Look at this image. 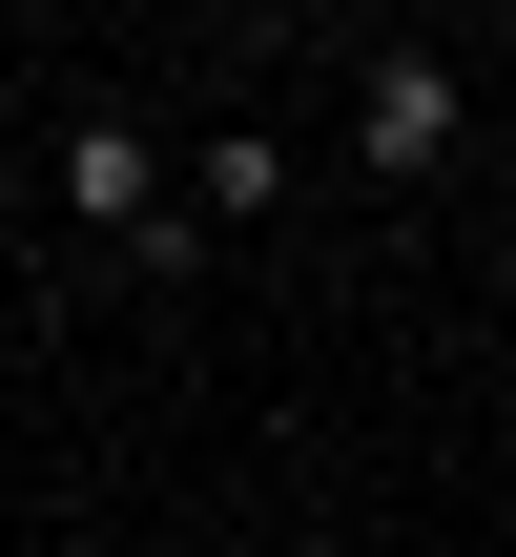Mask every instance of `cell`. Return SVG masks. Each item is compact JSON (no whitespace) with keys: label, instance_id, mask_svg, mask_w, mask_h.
Instances as JSON below:
<instances>
[{"label":"cell","instance_id":"cell-1","mask_svg":"<svg viewBox=\"0 0 516 557\" xmlns=\"http://www.w3.org/2000/svg\"><path fill=\"white\" fill-rule=\"evenodd\" d=\"M455 145H476V83L434 41H352V165L372 186H455Z\"/></svg>","mask_w":516,"mask_h":557},{"label":"cell","instance_id":"cell-2","mask_svg":"<svg viewBox=\"0 0 516 557\" xmlns=\"http://www.w3.org/2000/svg\"><path fill=\"white\" fill-rule=\"evenodd\" d=\"M62 227L124 248V269H186V248H207V227H165V145H145L124 103H62Z\"/></svg>","mask_w":516,"mask_h":557},{"label":"cell","instance_id":"cell-3","mask_svg":"<svg viewBox=\"0 0 516 557\" xmlns=\"http://www.w3.org/2000/svg\"><path fill=\"white\" fill-rule=\"evenodd\" d=\"M186 207H207V227H269V207H290V145H269V124H207V145H186Z\"/></svg>","mask_w":516,"mask_h":557},{"label":"cell","instance_id":"cell-4","mask_svg":"<svg viewBox=\"0 0 516 557\" xmlns=\"http://www.w3.org/2000/svg\"><path fill=\"white\" fill-rule=\"evenodd\" d=\"M496 62H516V0H496Z\"/></svg>","mask_w":516,"mask_h":557}]
</instances>
